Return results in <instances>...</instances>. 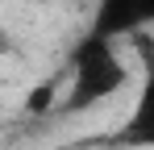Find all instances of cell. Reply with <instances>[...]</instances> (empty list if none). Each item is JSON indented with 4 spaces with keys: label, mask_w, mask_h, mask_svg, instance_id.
Masks as SVG:
<instances>
[{
    "label": "cell",
    "mask_w": 154,
    "mask_h": 150,
    "mask_svg": "<svg viewBox=\"0 0 154 150\" xmlns=\"http://www.w3.org/2000/svg\"><path fill=\"white\" fill-rule=\"evenodd\" d=\"M129 58L121 42H100V38H79L71 58H67V92L58 96L63 117H79L96 104L117 100L129 88Z\"/></svg>",
    "instance_id": "6da1fadb"
},
{
    "label": "cell",
    "mask_w": 154,
    "mask_h": 150,
    "mask_svg": "<svg viewBox=\"0 0 154 150\" xmlns=\"http://www.w3.org/2000/svg\"><path fill=\"white\" fill-rule=\"evenodd\" d=\"M137 58V92L125 121L112 129V146L121 150H154V38L142 33L129 42Z\"/></svg>",
    "instance_id": "7a4b0ae2"
},
{
    "label": "cell",
    "mask_w": 154,
    "mask_h": 150,
    "mask_svg": "<svg viewBox=\"0 0 154 150\" xmlns=\"http://www.w3.org/2000/svg\"><path fill=\"white\" fill-rule=\"evenodd\" d=\"M154 29V0H92V17L83 38L100 42H133Z\"/></svg>",
    "instance_id": "3957f363"
}]
</instances>
